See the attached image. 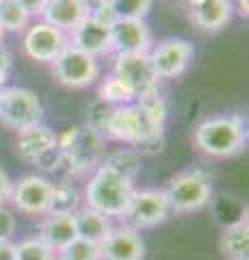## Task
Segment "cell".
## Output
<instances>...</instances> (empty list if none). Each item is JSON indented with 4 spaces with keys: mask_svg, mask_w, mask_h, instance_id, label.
Wrapping results in <instances>:
<instances>
[{
    "mask_svg": "<svg viewBox=\"0 0 249 260\" xmlns=\"http://www.w3.org/2000/svg\"><path fill=\"white\" fill-rule=\"evenodd\" d=\"M195 148L212 158H230L247 143L245 119L240 115H215L199 121L193 133Z\"/></svg>",
    "mask_w": 249,
    "mask_h": 260,
    "instance_id": "obj_1",
    "label": "cell"
},
{
    "mask_svg": "<svg viewBox=\"0 0 249 260\" xmlns=\"http://www.w3.org/2000/svg\"><path fill=\"white\" fill-rule=\"evenodd\" d=\"M134 191L132 180L100 165L85 186V204L106 217H124Z\"/></svg>",
    "mask_w": 249,
    "mask_h": 260,
    "instance_id": "obj_2",
    "label": "cell"
},
{
    "mask_svg": "<svg viewBox=\"0 0 249 260\" xmlns=\"http://www.w3.org/2000/svg\"><path fill=\"white\" fill-rule=\"evenodd\" d=\"M165 193H167V202H169L171 213H178V215L197 213V210L206 208L212 200L210 174H206L204 169L182 172L175 178H171Z\"/></svg>",
    "mask_w": 249,
    "mask_h": 260,
    "instance_id": "obj_3",
    "label": "cell"
},
{
    "mask_svg": "<svg viewBox=\"0 0 249 260\" xmlns=\"http://www.w3.org/2000/svg\"><path fill=\"white\" fill-rule=\"evenodd\" d=\"M44 104L33 89L5 87L0 98V124L20 133L24 128L42 124Z\"/></svg>",
    "mask_w": 249,
    "mask_h": 260,
    "instance_id": "obj_4",
    "label": "cell"
},
{
    "mask_svg": "<svg viewBox=\"0 0 249 260\" xmlns=\"http://www.w3.org/2000/svg\"><path fill=\"white\" fill-rule=\"evenodd\" d=\"M52 76L59 85L67 89H85L93 85L100 76V63L91 54L67 46L52 61Z\"/></svg>",
    "mask_w": 249,
    "mask_h": 260,
    "instance_id": "obj_5",
    "label": "cell"
},
{
    "mask_svg": "<svg viewBox=\"0 0 249 260\" xmlns=\"http://www.w3.org/2000/svg\"><path fill=\"white\" fill-rule=\"evenodd\" d=\"M148 54L158 78H178L191 65L193 56H195V48H193L189 39L167 37L163 42L152 46Z\"/></svg>",
    "mask_w": 249,
    "mask_h": 260,
    "instance_id": "obj_6",
    "label": "cell"
},
{
    "mask_svg": "<svg viewBox=\"0 0 249 260\" xmlns=\"http://www.w3.org/2000/svg\"><path fill=\"white\" fill-rule=\"evenodd\" d=\"M69 46V37L57 26L39 20L24 30V52L37 63H52Z\"/></svg>",
    "mask_w": 249,
    "mask_h": 260,
    "instance_id": "obj_7",
    "label": "cell"
},
{
    "mask_svg": "<svg viewBox=\"0 0 249 260\" xmlns=\"http://www.w3.org/2000/svg\"><path fill=\"white\" fill-rule=\"evenodd\" d=\"M171 208L167 202V193L160 189H143L134 191L130 206L126 210V219L130 228H134L136 232L146 230V228H154L158 223H163L169 217Z\"/></svg>",
    "mask_w": 249,
    "mask_h": 260,
    "instance_id": "obj_8",
    "label": "cell"
},
{
    "mask_svg": "<svg viewBox=\"0 0 249 260\" xmlns=\"http://www.w3.org/2000/svg\"><path fill=\"white\" fill-rule=\"evenodd\" d=\"M113 74L124 80L132 89L134 95L148 93L158 89L160 78L154 72V65L150 61L148 52H132V54H115Z\"/></svg>",
    "mask_w": 249,
    "mask_h": 260,
    "instance_id": "obj_9",
    "label": "cell"
},
{
    "mask_svg": "<svg viewBox=\"0 0 249 260\" xmlns=\"http://www.w3.org/2000/svg\"><path fill=\"white\" fill-rule=\"evenodd\" d=\"M52 198V180L46 176H24L13 182L11 204L24 215H48Z\"/></svg>",
    "mask_w": 249,
    "mask_h": 260,
    "instance_id": "obj_10",
    "label": "cell"
},
{
    "mask_svg": "<svg viewBox=\"0 0 249 260\" xmlns=\"http://www.w3.org/2000/svg\"><path fill=\"white\" fill-rule=\"evenodd\" d=\"M146 243L130 225L111 228L106 239L100 243V260H143Z\"/></svg>",
    "mask_w": 249,
    "mask_h": 260,
    "instance_id": "obj_11",
    "label": "cell"
},
{
    "mask_svg": "<svg viewBox=\"0 0 249 260\" xmlns=\"http://www.w3.org/2000/svg\"><path fill=\"white\" fill-rule=\"evenodd\" d=\"M113 54L150 52L154 46V35L146 20H117L111 28Z\"/></svg>",
    "mask_w": 249,
    "mask_h": 260,
    "instance_id": "obj_12",
    "label": "cell"
},
{
    "mask_svg": "<svg viewBox=\"0 0 249 260\" xmlns=\"http://www.w3.org/2000/svg\"><path fill=\"white\" fill-rule=\"evenodd\" d=\"M91 5L89 0H46L42 18L44 22L57 26L65 35H69L72 30H76L80 24L89 18Z\"/></svg>",
    "mask_w": 249,
    "mask_h": 260,
    "instance_id": "obj_13",
    "label": "cell"
},
{
    "mask_svg": "<svg viewBox=\"0 0 249 260\" xmlns=\"http://www.w3.org/2000/svg\"><path fill=\"white\" fill-rule=\"evenodd\" d=\"M234 15L232 0H197L189 7V20L202 32H219L230 24Z\"/></svg>",
    "mask_w": 249,
    "mask_h": 260,
    "instance_id": "obj_14",
    "label": "cell"
},
{
    "mask_svg": "<svg viewBox=\"0 0 249 260\" xmlns=\"http://www.w3.org/2000/svg\"><path fill=\"white\" fill-rule=\"evenodd\" d=\"M106 139L122 141V143L132 145V148L146 139V124H143V117L134 102L122 104V107L113 109V117H111V124H109Z\"/></svg>",
    "mask_w": 249,
    "mask_h": 260,
    "instance_id": "obj_15",
    "label": "cell"
},
{
    "mask_svg": "<svg viewBox=\"0 0 249 260\" xmlns=\"http://www.w3.org/2000/svg\"><path fill=\"white\" fill-rule=\"evenodd\" d=\"M67 37H69V46H74V48H78V50L91 54L93 59L113 54L111 28L100 26V24L93 22L91 18H87L76 30H72Z\"/></svg>",
    "mask_w": 249,
    "mask_h": 260,
    "instance_id": "obj_16",
    "label": "cell"
},
{
    "mask_svg": "<svg viewBox=\"0 0 249 260\" xmlns=\"http://www.w3.org/2000/svg\"><path fill=\"white\" fill-rule=\"evenodd\" d=\"M134 104H136V109H139L141 117H143V124H146V139L143 141L165 137V124H167V115H169V107H167L165 98L158 93V89L136 95Z\"/></svg>",
    "mask_w": 249,
    "mask_h": 260,
    "instance_id": "obj_17",
    "label": "cell"
},
{
    "mask_svg": "<svg viewBox=\"0 0 249 260\" xmlns=\"http://www.w3.org/2000/svg\"><path fill=\"white\" fill-rule=\"evenodd\" d=\"M39 239H42L52 251L65 249L74 239H78L74 215H44V221L39 225Z\"/></svg>",
    "mask_w": 249,
    "mask_h": 260,
    "instance_id": "obj_18",
    "label": "cell"
},
{
    "mask_svg": "<svg viewBox=\"0 0 249 260\" xmlns=\"http://www.w3.org/2000/svg\"><path fill=\"white\" fill-rule=\"evenodd\" d=\"M57 141V133L46 124H35L30 128H24L18 133V156L24 162L35 165V160L42 156L44 152L54 148Z\"/></svg>",
    "mask_w": 249,
    "mask_h": 260,
    "instance_id": "obj_19",
    "label": "cell"
},
{
    "mask_svg": "<svg viewBox=\"0 0 249 260\" xmlns=\"http://www.w3.org/2000/svg\"><path fill=\"white\" fill-rule=\"evenodd\" d=\"M219 249L228 260H249V223L247 213L236 221L226 223L219 239Z\"/></svg>",
    "mask_w": 249,
    "mask_h": 260,
    "instance_id": "obj_20",
    "label": "cell"
},
{
    "mask_svg": "<svg viewBox=\"0 0 249 260\" xmlns=\"http://www.w3.org/2000/svg\"><path fill=\"white\" fill-rule=\"evenodd\" d=\"M74 221H76V232H78V239H85L89 243H100L106 239V234L111 232V219L106 215L98 213L89 206H83L74 213Z\"/></svg>",
    "mask_w": 249,
    "mask_h": 260,
    "instance_id": "obj_21",
    "label": "cell"
},
{
    "mask_svg": "<svg viewBox=\"0 0 249 260\" xmlns=\"http://www.w3.org/2000/svg\"><path fill=\"white\" fill-rule=\"evenodd\" d=\"M100 165L134 182L136 176L141 174L143 156L136 150H132V148H124V150H115V152L106 154V158H104Z\"/></svg>",
    "mask_w": 249,
    "mask_h": 260,
    "instance_id": "obj_22",
    "label": "cell"
},
{
    "mask_svg": "<svg viewBox=\"0 0 249 260\" xmlns=\"http://www.w3.org/2000/svg\"><path fill=\"white\" fill-rule=\"evenodd\" d=\"M80 193L72 182H52V198H50V210L48 213L57 215H74L80 208Z\"/></svg>",
    "mask_w": 249,
    "mask_h": 260,
    "instance_id": "obj_23",
    "label": "cell"
},
{
    "mask_svg": "<svg viewBox=\"0 0 249 260\" xmlns=\"http://www.w3.org/2000/svg\"><path fill=\"white\" fill-rule=\"evenodd\" d=\"M134 93L124 80H119L115 74H109L106 78H102L100 89H98V100L111 104V107H122V104L134 102Z\"/></svg>",
    "mask_w": 249,
    "mask_h": 260,
    "instance_id": "obj_24",
    "label": "cell"
},
{
    "mask_svg": "<svg viewBox=\"0 0 249 260\" xmlns=\"http://www.w3.org/2000/svg\"><path fill=\"white\" fill-rule=\"evenodd\" d=\"M0 26L5 32H22L30 26V13L18 0H0Z\"/></svg>",
    "mask_w": 249,
    "mask_h": 260,
    "instance_id": "obj_25",
    "label": "cell"
},
{
    "mask_svg": "<svg viewBox=\"0 0 249 260\" xmlns=\"http://www.w3.org/2000/svg\"><path fill=\"white\" fill-rule=\"evenodd\" d=\"M113 109L111 104L102 102V100H95L89 109H87V126L93 130V133H98L100 137L106 139V133H109V124H111V117H113Z\"/></svg>",
    "mask_w": 249,
    "mask_h": 260,
    "instance_id": "obj_26",
    "label": "cell"
},
{
    "mask_svg": "<svg viewBox=\"0 0 249 260\" xmlns=\"http://www.w3.org/2000/svg\"><path fill=\"white\" fill-rule=\"evenodd\" d=\"M154 0H111L119 20H146Z\"/></svg>",
    "mask_w": 249,
    "mask_h": 260,
    "instance_id": "obj_27",
    "label": "cell"
},
{
    "mask_svg": "<svg viewBox=\"0 0 249 260\" xmlns=\"http://www.w3.org/2000/svg\"><path fill=\"white\" fill-rule=\"evenodd\" d=\"M61 260H100V245L85 239H74L65 249L59 251Z\"/></svg>",
    "mask_w": 249,
    "mask_h": 260,
    "instance_id": "obj_28",
    "label": "cell"
},
{
    "mask_svg": "<svg viewBox=\"0 0 249 260\" xmlns=\"http://www.w3.org/2000/svg\"><path fill=\"white\" fill-rule=\"evenodd\" d=\"M54 251L39 237L26 239V241H22L15 245V260H48Z\"/></svg>",
    "mask_w": 249,
    "mask_h": 260,
    "instance_id": "obj_29",
    "label": "cell"
},
{
    "mask_svg": "<svg viewBox=\"0 0 249 260\" xmlns=\"http://www.w3.org/2000/svg\"><path fill=\"white\" fill-rule=\"evenodd\" d=\"M89 18L93 22H98L100 26H106V28H113V24L119 20L113 5H111V0H95V5L89 11Z\"/></svg>",
    "mask_w": 249,
    "mask_h": 260,
    "instance_id": "obj_30",
    "label": "cell"
},
{
    "mask_svg": "<svg viewBox=\"0 0 249 260\" xmlns=\"http://www.w3.org/2000/svg\"><path fill=\"white\" fill-rule=\"evenodd\" d=\"M61 158H63V152L57 148V145H54V148H50L48 152H44L42 156L35 160V165L42 169L44 174H57V169H59V165H61Z\"/></svg>",
    "mask_w": 249,
    "mask_h": 260,
    "instance_id": "obj_31",
    "label": "cell"
},
{
    "mask_svg": "<svg viewBox=\"0 0 249 260\" xmlns=\"http://www.w3.org/2000/svg\"><path fill=\"white\" fill-rule=\"evenodd\" d=\"M15 217L7 206H0V241H11V237L15 234Z\"/></svg>",
    "mask_w": 249,
    "mask_h": 260,
    "instance_id": "obj_32",
    "label": "cell"
},
{
    "mask_svg": "<svg viewBox=\"0 0 249 260\" xmlns=\"http://www.w3.org/2000/svg\"><path fill=\"white\" fill-rule=\"evenodd\" d=\"M78 135H80V128L78 126H69L65 130H61V133H57V141H54V145H57L61 152H67V150H72L76 145Z\"/></svg>",
    "mask_w": 249,
    "mask_h": 260,
    "instance_id": "obj_33",
    "label": "cell"
},
{
    "mask_svg": "<svg viewBox=\"0 0 249 260\" xmlns=\"http://www.w3.org/2000/svg\"><path fill=\"white\" fill-rule=\"evenodd\" d=\"M11 65H13L11 52L7 50L5 46H0V85L7 83V78H9V72H11Z\"/></svg>",
    "mask_w": 249,
    "mask_h": 260,
    "instance_id": "obj_34",
    "label": "cell"
},
{
    "mask_svg": "<svg viewBox=\"0 0 249 260\" xmlns=\"http://www.w3.org/2000/svg\"><path fill=\"white\" fill-rule=\"evenodd\" d=\"M11 193H13V180L9 178V174L0 169V206L11 202Z\"/></svg>",
    "mask_w": 249,
    "mask_h": 260,
    "instance_id": "obj_35",
    "label": "cell"
},
{
    "mask_svg": "<svg viewBox=\"0 0 249 260\" xmlns=\"http://www.w3.org/2000/svg\"><path fill=\"white\" fill-rule=\"evenodd\" d=\"M18 3L30 13V18H33V15H42L46 0H18Z\"/></svg>",
    "mask_w": 249,
    "mask_h": 260,
    "instance_id": "obj_36",
    "label": "cell"
},
{
    "mask_svg": "<svg viewBox=\"0 0 249 260\" xmlns=\"http://www.w3.org/2000/svg\"><path fill=\"white\" fill-rule=\"evenodd\" d=\"M0 260H15V243L0 241Z\"/></svg>",
    "mask_w": 249,
    "mask_h": 260,
    "instance_id": "obj_37",
    "label": "cell"
},
{
    "mask_svg": "<svg viewBox=\"0 0 249 260\" xmlns=\"http://www.w3.org/2000/svg\"><path fill=\"white\" fill-rule=\"evenodd\" d=\"M234 9H238L240 18H247V15H249V0H236V7H234Z\"/></svg>",
    "mask_w": 249,
    "mask_h": 260,
    "instance_id": "obj_38",
    "label": "cell"
},
{
    "mask_svg": "<svg viewBox=\"0 0 249 260\" xmlns=\"http://www.w3.org/2000/svg\"><path fill=\"white\" fill-rule=\"evenodd\" d=\"M3 39H5V30H3V26H0V46H3Z\"/></svg>",
    "mask_w": 249,
    "mask_h": 260,
    "instance_id": "obj_39",
    "label": "cell"
},
{
    "mask_svg": "<svg viewBox=\"0 0 249 260\" xmlns=\"http://www.w3.org/2000/svg\"><path fill=\"white\" fill-rule=\"evenodd\" d=\"M48 260H61V258H59V256H54V254H52V256H50V258H48Z\"/></svg>",
    "mask_w": 249,
    "mask_h": 260,
    "instance_id": "obj_40",
    "label": "cell"
},
{
    "mask_svg": "<svg viewBox=\"0 0 249 260\" xmlns=\"http://www.w3.org/2000/svg\"><path fill=\"white\" fill-rule=\"evenodd\" d=\"M3 89H5V85H0V98H3Z\"/></svg>",
    "mask_w": 249,
    "mask_h": 260,
    "instance_id": "obj_41",
    "label": "cell"
}]
</instances>
